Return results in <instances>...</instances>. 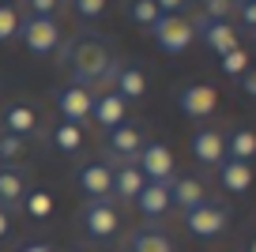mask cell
Wrapping results in <instances>:
<instances>
[{
    "label": "cell",
    "instance_id": "obj_16",
    "mask_svg": "<svg viewBox=\"0 0 256 252\" xmlns=\"http://www.w3.org/2000/svg\"><path fill=\"white\" fill-rule=\"evenodd\" d=\"M110 87H113V94H120L124 102H136V98L147 94V76H144V68H140V64H120V60H117Z\"/></svg>",
    "mask_w": 256,
    "mask_h": 252
},
{
    "label": "cell",
    "instance_id": "obj_14",
    "mask_svg": "<svg viewBox=\"0 0 256 252\" xmlns=\"http://www.w3.org/2000/svg\"><path fill=\"white\" fill-rule=\"evenodd\" d=\"M30 192V174L26 166H0V207L8 211H19Z\"/></svg>",
    "mask_w": 256,
    "mask_h": 252
},
{
    "label": "cell",
    "instance_id": "obj_35",
    "mask_svg": "<svg viewBox=\"0 0 256 252\" xmlns=\"http://www.w3.org/2000/svg\"><path fill=\"white\" fill-rule=\"evenodd\" d=\"M8 234H12V211H8V207H0V241H4Z\"/></svg>",
    "mask_w": 256,
    "mask_h": 252
},
{
    "label": "cell",
    "instance_id": "obj_15",
    "mask_svg": "<svg viewBox=\"0 0 256 252\" xmlns=\"http://www.w3.org/2000/svg\"><path fill=\"white\" fill-rule=\"evenodd\" d=\"M110 170H113V200L117 204H136L140 188H144V174H140L136 162H120V158H110Z\"/></svg>",
    "mask_w": 256,
    "mask_h": 252
},
{
    "label": "cell",
    "instance_id": "obj_23",
    "mask_svg": "<svg viewBox=\"0 0 256 252\" xmlns=\"http://www.w3.org/2000/svg\"><path fill=\"white\" fill-rule=\"evenodd\" d=\"M49 143H53L60 154H76V150L83 147V128L60 120V124H53V132H49Z\"/></svg>",
    "mask_w": 256,
    "mask_h": 252
},
{
    "label": "cell",
    "instance_id": "obj_6",
    "mask_svg": "<svg viewBox=\"0 0 256 252\" xmlns=\"http://www.w3.org/2000/svg\"><path fill=\"white\" fill-rule=\"evenodd\" d=\"M19 38L30 53L38 56H49L64 46V34H60V23L56 19H34V16H23V26H19Z\"/></svg>",
    "mask_w": 256,
    "mask_h": 252
},
{
    "label": "cell",
    "instance_id": "obj_13",
    "mask_svg": "<svg viewBox=\"0 0 256 252\" xmlns=\"http://www.w3.org/2000/svg\"><path fill=\"white\" fill-rule=\"evenodd\" d=\"M192 158L208 170H218L226 162V132L222 128H200L192 136Z\"/></svg>",
    "mask_w": 256,
    "mask_h": 252
},
{
    "label": "cell",
    "instance_id": "obj_27",
    "mask_svg": "<svg viewBox=\"0 0 256 252\" xmlns=\"http://www.w3.org/2000/svg\"><path fill=\"white\" fill-rule=\"evenodd\" d=\"M218 64H222V72H226L230 79H241L248 68H252V56H248L245 46H238V49H230L226 56H218Z\"/></svg>",
    "mask_w": 256,
    "mask_h": 252
},
{
    "label": "cell",
    "instance_id": "obj_3",
    "mask_svg": "<svg viewBox=\"0 0 256 252\" xmlns=\"http://www.w3.org/2000/svg\"><path fill=\"white\" fill-rule=\"evenodd\" d=\"M80 226L87 230V237H94V241H110L120 230L117 204H113V200H87V204L80 207Z\"/></svg>",
    "mask_w": 256,
    "mask_h": 252
},
{
    "label": "cell",
    "instance_id": "obj_19",
    "mask_svg": "<svg viewBox=\"0 0 256 252\" xmlns=\"http://www.w3.org/2000/svg\"><path fill=\"white\" fill-rule=\"evenodd\" d=\"M136 207H140V214H144L147 222H158L162 214L170 211V184H158V181H147L144 188H140V196H136Z\"/></svg>",
    "mask_w": 256,
    "mask_h": 252
},
{
    "label": "cell",
    "instance_id": "obj_7",
    "mask_svg": "<svg viewBox=\"0 0 256 252\" xmlns=\"http://www.w3.org/2000/svg\"><path fill=\"white\" fill-rule=\"evenodd\" d=\"M76 184L87 200H113V170L102 158H87L76 170Z\"/></svg>",
    "mask_w": 256,
    "mask_h": 252
},
{
    "label": "cell",
    "instance_id": "obj_30",
    "mask_svg": "<svg viewBox=\"0 0 256 252\" xmlns=\"http://www.w3.org/2000/svg\"><path fill=\"white\" fill-rule=\"evenodd\" d=\"M68 8H72V16L80 19V23H94V19L106 16L110 0H68Z\"/></svg>",
    "mask_w": 256,
    "mask_h": 252
},
{
    "label": "cell",
    "instance_id": "obj_25",
    "mask_svg": "<svg viewBox=\"0 0 256 252\" xmlns=\"http://www.w3.org/2000/svg\"><path fill=\"white\" fill-rule=\"evenodd\" d=\"M124 12L136 26H147V30H151V26L158 23V16H162V12L154 8V0H124Z\"/></svg>",
    "mask_w": 256,
    "mask_h": 252
},
{
    "label": "cell",
    "instance_id": "obj_24",
    "mask_svg": "<svg viewBox=\"0 0 256 252\" xmlns=\"http://www.w3.org/2000/svg\"><path fill=\"white\" fill-rule=\"evenodd\" d=\"M23 158H26V140L0 128V166H23Z\"/></svg>",
    "mask_w": 256,
    "mask_h": 252
},
{
    "label": "cell",
    "instance_id": "obj_4",
    "mask_svg": "<svg viewBox=\"0 0 256 252\" xmlns=\"http://www.w3.org/2000/svg\"><path fill=\"white\" fill-rule=\"evenodd\" d=\"M226 226H230V207L211 196L184 214V230L192 237H218V234H226Z\"/></svg>",
    "mask_w": 256,
    "mask_h": 252
},
{
    "label": "cell",
    "instance_id": "obj_38",
    "mask_svg": "<svg viewBox=\"0 0 256 252\" xmlns=\"http://www.w3.org/2000/svg\"><path fill=\"white\" fill-rule=\"evenodd\" d=\"M234 4H248V0H234Z\"/></svg>",
    "mask_w": 256,
    "mask_h": 252
},
{
    "label": "cell",
    "instance_id": "obj_5",
    "mask_svg": "<svg viewBox=\"0 0 256 252\" xmlns=\"http://www.w3.org/2000/svg\"><path fill=\"white\" fill-rule=\"evenodd\" d=\"M136 166L144 181H158V184H170L177 177V162H174V150L166 147L162 140H147L144 150L136 154Z\"/></svg>",
    "mask_w": 256,
    "mask_h": 252
},
{
    "label": "cell",
    "instance_id": "obj_28",
    "mask_svg": "<svg viewBox=\"0 0 256 252\" xmlns=\"http://www.w3.org/2000/svg\"><path fill=\"white\" fill-rule=\"evenodd\" d=\"M19 26H23V16H19V8H12V4H0V46H8V42L19 38Z\"/></svg>",
    "mask_w": 256,
    "mask_h": 252
},
{
    "label": "cell",
    "instance_id": "obj_18",
    "mask_svg": "<svg viewBox=\"0 0 256 252\" xmlns=\"http://www.w3.org/2000/svg\"><path fill=\"white\" fill-rule=\"evenodd\" d=\"M124 110H128V102L120 94H113V90H106V94H94V106H90V120H94L98 128H117V124H124Z\"/></svg>",
    "mask_w": 256,
    "mask_h": 252
},
{
    "label": "cell",
    "instance_id": "obj_2",
    "mask_svg": "<svg viewBox=\"0 0 256 252\" xmlns=\"http://www.w3.org/2000/svg\"><path fill=\"white\" fill-rule=\"evenodd\" d=\"M151 38L162 53L170 56H181L184 49L196 42V26H192L188 16H158V23L151 26Z\"/></svg>",
    "mask_w": 256,
    "mask_h": 252
},
{
    "label": "cell",
    "instance_id": "obj_10",
    "mask_svg": "<svg viewBox=\"0 0 256 252\" xmlns=\"http://www.w3.org/2000/svg\"><path fill=\"white\" fill-rule=\"evenodd\" d=\"M144 143H147L144 124H117V128L106 132V150H110L113 158H120V162H136Z\"/></svg>",
    "mask_w": 256,
    "mask_h": 252
},
{
    "label": "cell",
    "instance_id": "obj_12",
    "mask_svg": "<svg viewBox=\"0 0 256 252\" xmlns=\"http://www.w3.org/2000/svg\"><path fill=\"white\" fill-rule=\"evenodd\" d=\"M53 102H56V110H60V117L68 120V124H80V128H83V120H90L94 94H90V90H83V87H76V83H68V87H60V90L53 94Z\"/></svg>",
    "mask_w": 256,
    "mask_h": 252
},
{
    "label": "cell",
    "instance_id": "obj_39",
    "mask_svg": "<svg viewBox=\"0 0 256 252\" xmlns=\"http://www.w3.org/2000/svg\"><path fill=\"white\" fill-rule=\"evenodd\" d=\"M0 4H12V0H0Z\"/></svg>",
    "mask_w": 256,
    "mask_h": 252
},
{
    "label": "cell",
    "instance_id": "obj_26",
    "mask_svg": "<svg viewBox=\"0 0 256 252\" xmlns=\"http://www.w3.org/2000/svg\"><path fill=\"white\" fill-rule=\"evenodd\" d=\"M19 211H26V218H49V214H53V196L42 192V188H30Z\"/></svg>",
    "mask_w": 256,
    "mask_h": 252
},
{
    "label": "cell",
    "instance_id": "obj_32",
    "mask_svg": "<svg viewBox=\"0 0 256 252\" xmlns=\"http://www.w3.org/2000/svg\"><path fill=\"white\" fill-rule=\"evenodd\" d=\"M234 19H238V30H256V0H248V4H238Z\"/></svg>",
    "mask_w": 256,
    "mask_h": 252
},
{
    "label": "cell",
    "instance_id": "obj_17",
    "mask_svg": "<svg viewBox=\"0 0 256 252\" xmlns=\"http://www.w3.org/2000/svg\"><path fill=\"white\" fill-rule=\"evenodd\" d=\"M204 200H208V184L200 177H174L170 181V204L181 214H188L192 207H200Z\"/></svg>",
    "mask_w": 256,
    "mask_h": 252
},
{
    "label": "cell",
    "instance_id": "obj_8",
    "mask_svg": "<svg viewBox=\"0 0 256 252\" xmlns=\"http://www.w3.org/2000/svg\"><path fill=\"white\" fill-rule=\"evenodd\" d=\"M192 26H196V38H200L215 56H226L230 49H238V46H241V30H238V23H215V19L196 16V19H192Z\"/></svg>",
    "mask_w": 256,
    "mask_h": 252
},
{
    "label": "cell",
    "instance_id": "obj_9",
    "mask_svg": "<svg viewBox=\"0 0 256 252\" xmlns=\"http://www.w3.org/2000/svg\"><path fill=\"white\" fill-rule=\"evenodd\" d=\"M177 110H181L184 117H192V120H204V117H211V113L218 110V90L211 87V83H188V87H181V94H177Z\"/></svg>",
    "mask_w": 256,
    "mask_h": 252
},
{
    "label": "cell",
    "instance_id": "obj_31",
    "mask_svg": "<svg viewBox=\"0 0 256 252\" xmlns=\"http://www.w3.org/2000/svg\"><path fill=\"white\" fill-rule=\"evenodd\" d=\"M26 16L34 19H56V8H60V0H23Z\"/></svg>",
    "mask_w": 256,
    "mask_h": 252
},
{
    "label": "cell",
    "instance_id": "obj_20",
    "mask_svg": "<svg viewBox=\"0 0 256 252\" xmlns=\"http://www.w3.org/2000/svg\"><path fill=\"white\" fill-rule=\"evenodd\" d=\"M218 184H222L230 196H245V192L252 188V166L226 158V162L218 166Z\"/></svg>",
    "mask_w": 256,
    "mask_h": 252
},
{
    "label": "cell",
    "instance_id": "obj_21",
    "mask_svg": "<svg viewBox=\"0 0 256 252\" xmlns=\"http://www.w3.org/2000/svg\"><path fill=\"white\" fill-rule=\"evenodd\" d=\"M226 158L252 166V158H256V128H245V124L234 128V132L226 136Z\"/></svg>",
    "mask_w": 256,
    "mask_h": 252
},
{
    "label": "cell",
    "instance_id": "obj_1",
    "mask_svg": "<svg viewBox=\"0 0 256 252\" xmlns=\"http://www.w3.org/2000/svg\"><path fill=\"white\" fill-rule=\"evenodd\" d=\"M113 68H117V60L110 56L106 42L94 38V34H83L80 42L68 46V76H72L76 87L90 90V94H94L98 87H110Z\"/></svg>",
    "mask_w": 256,
    "mask_h": 252
},
{
    "label": "cell",
    "instance_id": "obj_40",
    "mask_svg": "<svg viewBox=\"0 0 256 252\" xmlns=\"http://www.w3.org/2000/svg\"><path fill=\"white\" fill-rule=\"evenodd\" d=\"M252 56H256V46H252Z\"/></svg>",
    "mask_w": 256,
    "mask_h": 252
},
{
    "label": "cell",
    "instance_id": "obj_11",
    "mask_svg": "<svg viewBox=\"0 0 256 252\" xmlns=\"http://www.w3.org/2000/svg\"><path fill=\"white\" fill-rule=\"evenodd\" d=\"M0 128L12 136H19V140H34V136H42V117L34 106L26 102H12L0 110Z\"/></svg>",
    "mask_w": 256,
    "mask_h": 252
},
{
    "label": "cell",
    "instance_id": "obj_34",
    "mask_svg": "<svg viewBox=\"0 0 256 252\" xmlns=\"http://www.w3.org/2000/svg\"><path fill=\"white\" fill-rule=\"evenodd\" d=\"M238 83H241V90H245V94H248V98H256V68H248V72H245V76H241V79H238Z\"/></svg>",
    "mask_w": 256,
    "mask_h": 252
},
{
    "label": "cell",
    "instance_id": "obj_37",
    "mask_svg": "<svg viewBox=\"0 0 256 252\" xmlns=\"http://www.w3.org/2000/svg\"><path fill=\"white\" fill-rule=\"evenodd\" d=\"M245 252H256V241H252V244H248V248H245Z\"/></svg>",
    "mask_w": 256,
    "mask_h": 252
},
{
    "label": "cell",
    "instance_id": "obj_33",
    "mask_svg": "<svg viewBox=\"0 0 256 252\" xmlns=\"http://www.w3.org/2000/svg\"><path fill=\"white\" fill-rule=\"evenodd\" d=\"M188 4H192V0H154V8H158L162 16H184Z\"/></svg>",
    "mask_w": 256,
    "mask_h": 252
},
{
    "label": "cell",
    "instance_id": "obj_36",
    "mask_svg": "<svg viewBox=\"0 0 256 252\" xmlns=\"http://www.w3.org/2000/svg\"><path fill=\"white\" fill-rule=\"evenodd\" d=\"M19 252H56L53 244H46V241H30V244H23Z\"/></svg>",
    "mask_w": 256,
    "mask_h": 252
},
{
    "label": "cell",
    "instance_id": "obj_29",
    "mask_svg": "<svg viewBox=\"0 0 256 252\" xmlns=\"http://www.w3.org/2000/svg\"><path fill=\"white\" fill-rule=\"evenodd\" d=\"M234 12H238L234 0H200V12H196V16L215 19V23H234Z\"/></svg>",
    "mask_w": 256,
    "mask_h": 252
},
{
    "label": "cell",
    "instance_id": "obj_22",
    "mask_svg": "<svg viewBox=\"0 0 256 252\" xmlns=\"http://www.w3.org/2000/svg\"><path fill=\"white\" fill-rule=\"evenodd\" d=\"M128 252H174V241L162 230L147 226V230H136V234L128 237Z\"/></svg>",
    "mask_w": 256,
    "mask_h": 252
}]
</instances>
